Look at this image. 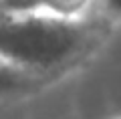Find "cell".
<instances>
[{"label": "cell", "instance_id": "obj_1", "mask_svg": "<svg viewBox=\"0 0 121 119\" xmlns=\"http://www.w3.org/2000/svg\"><path fill=\"white\" fill-rule=\"evenodd\" d=\"M87 16H65L44 8L0 6V55L43 75L79 59L91 40Z\"/></svg>", "mask_w": 121, "mask_h": 119}, {"label": "cell", "instance_id": "obj_2", "mask_svg": "<svg viewBox=\"0 0 121 119\" xmlns=\"http://www.w3.org/2000/svg\"><path fill=\"white\" fill-rule=\"evenodd\" d=\"M44 77L47 75L26 69L0 55V99L16 97V95L39 89L40 83L44 81Z\"/></svg>", "mask_w": 121, "mask_h": 119}, {"label": "cell", "instance_id": "obj_3", "mask_svg": "<svg viewBox=\"0 0 121 119\" xmlns=\"http://www.w3.org/2000/svg\"><path fill=\"white\" fill-rule=\"evenodd\" d=\"M105 8L115 18H121V0H105Z\"/></svg>", "mask_w": 121, "mask_h": 119}]
</instances>
